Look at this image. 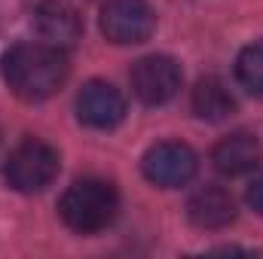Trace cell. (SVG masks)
Segmentation results:
<instances>
[{"mask_svg": "<svg viewBox=\"0 0 263 259\" xmlns=\"http://www.w3.org/2000/svg\"><path fill=\"white\" fill-rule=\"evenodd\" d=\"M59 149H52L43 140H25L9 153L3 177L15 192H43L59 177Z\"/></svg>", "mask_w": 263, "mask_h": 259, "instance_id": "3957f363", "label": "cell"}, {"mask_svg": "<svg viewBox=\"0 0 263 259\" xmlns=\"http://www.w3.org/2000/svg\"><path fill=\"white\" fill-rule=\"evenodd\" d=\"M129 82L141 104L159 107V104H168L181 92L184 73H181V64L168 55H144L132 64Z\"/></svg>", "mask_w": 263, "mask_h": 259, "instance_id": "277c9868", "label": "cell"}, {"mask_svg": "<svg viewBox=\"0 0 263 259\" xmlns=\"http://www.w3.org/2000/svg\"><path fill=\"white\" fill-rule=\"evenodd\" d=\"M120 210V195L117 186L98 177H86L70 183L59 201V213L70 232L77 235H95L114 223Z\"/></svg>", "mask_w": 263, "mask_h": 259, "instance_id": "7a4b0ae2", "label": "cell"}, {"mask_svg": "<svg viewBox=\"0 0 263 259\" xmlns=\"http://www.w3.org/2000/svg\"><path fill=\"white\" fill-rule=\"evenodd\" d=\"M211 162L223 177H239L257 168L260 162V140L248 131H233L211 149Z\"/></svg>", "mask_w": 263, "mask_h": 259, "instance_id": "9c48e42d", "label": "cell"}, {"mask_svg": "<svg viewBox=\"0 0 263 259\" xmlns=\"http://www.w3.org/2000/svg\"><path fill=\"white\" fill-rule=\"evenodd\" d=\"M190 104H193V113L199 119H205V122H223L236 110V101H233L230 89L217 76H202L199 79Z\"/></svg>", "mask_w": 263, "mask_h": 259, "instance_id": "8fae6325", "label": "cell"}, {"mask_svg": "<svg viewBox=\"0 0 263 259\" xmlns=\"http://www.w3.org/2000/svg\"><path fill=\"white\" fill-rule=\"evenodd\" d=\"M245 201H248V207H251L254 213H260V217H263V174H257V177L248 183Z\"/></svg>", "mask_w": 263, "mask_h": 259, "instance_id": "4fadbf2b", "label": "cell"}, {"mask_svg": "<svg viewBox=\"0 0 263 259\" xmlns=\"http://www.w3.org/2000/svg\"><path fill=\"white\" fill-rule=\"evenodd\" d=\"M98 25L110 43L132 46L150 40V34L156 31V12L147 0H107Z\"/></svg>", "mask_w": 263, "mask_h": 259, "instance_id": "8992f818", "label": "cell"}, {"mask_svg": "<svg viewBox=\"0 0 263 259\" xmlns=\"http://www.w3.org/2000/svg\"><path fill=\"white\" fill-rule=\"evenodd\" d=\"M77 119L86 128L110 131L126 119V98L104 79H89L77 95Z\"/></svg>", "mask_w": 263, "mask_h": 259, "instance_id": "52a82bcc", "label": "cell"}, {"mask_svg": "<svg viewBox=\"0 0 263 259\" xmlns=\"http://www.w3.org/2000/svg\"><path fill=\"white\" fill-rule=\"evenodd\" d=\"M187 217L196 229H223L236 220V201L220 186H202L187 201Z\"/></svg>", "mask_w": 263, "mask_h": 259, "instance_id": "30bf717a", "label": "cell"}, {"mask_svg": "<svg viewBox=\"0 0 263 259\" xmlns=\"http://www.w3.org/2000/svg\"><path fill=\"white\" fill-rule=\"evenodd\" d=\"M31 25L43 43L59 49H70L83 37V21L77 9L65 0H37L31 9Z\"/></svg>", "mask_w": 263, "mask_h": 259, "instance_id": "ba28073f", "label": "cell"}, {"mask_svg": "<svg viewBox=\"0 0 263 259\" xmlns=\"http://www.w3.org/2000/svg\"><path fill=\"white\" fill-rule=\"evenodd\" d=\"M236 76L239 82L251 92V95H260L263 98V40L245 46L236 58Z\"/></svg>", "mask_w": 263, "mask_h": 259, "instance_id": "7c38bea8", "label": "cell"}, {"mask_svg": "<svg viewBox=\"0 0 263 259\" xmlns=\"http://www.w3.org/2000/svg\"><path fill=\"white\" fill-rule=\"evenodd\" d=\"M3 82L12 95L22 101H46L52 98L67 79V55L65 49L49 46L43 40L37 43H15L0 58Z\"/></svg>", "mask_w": 263, "mask_h": 259, "instance_id": "6da1fadb", "label": "cell"}, {"mask_svg": "<svg viewBox=\"0 0 263 259\" xmlns=\"http://www.w3.org/2000/svg\"><path fill=\"white\" fill-rule=\"evenodd\" d=\"M196 168H199L196 153L187 143H181V140L153 143L144 153V159H141L144 177L153 186H162V189H178V186L190 183L196 177Z\"/></svg>", "mask_w": 263, "mask_h": 259, "instance_id": "5b68a950", "label": "cell"}]
</instances>
